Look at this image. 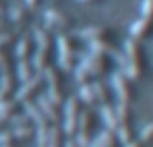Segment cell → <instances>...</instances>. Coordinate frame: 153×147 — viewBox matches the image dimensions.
<instances>
[{"instance_id": "cell-1", "label": "cell", "mask_w": 153, "mask_h": 147, "mask_svg": "<svg viewBox=\"0 0 153 147\" xmlns=\"http://www.w3.org/2000/svg\"><path fill=\"white\" fill-rule=\"evenodd\" d=\"M124 55H126V67L124 74L130 80H140L147 74V57L143 51V44L134 38H128L124 44Z\"/></svg>"}, {"instance_id": "cell-2", "label": "cell", "mask_w": 153, "mask_h": 147, "mask_svg": "<svg viewBox=\"0 0 153 147\" xmlns=\"http://www.w3.org/2000/svg\"><path fill=\"white\" fill-rule=\"evenodd\" d=\"M44 84H46V95L51 101H55L59 107H63L67 95H65V72H61L59 65H48L44 72Z\"/></svg>"}, {"instance_id": "cell-3", "label": "cell", "mask_w": 153, "mask_h": 147, "mask_svg": "<svg viewBox=\"0 0 153 147\" xmlns=\"http://www.w3.org/2000/svg\"><path fill=\"white\" fill-rule=\"evenodd\" d=\"M57 46H59V67L61 72L65 74H71L76 69V59H78V49H76V42L69 34L61 32L57 36Z\"/></svg>"}, {"instance_id": "cell-4", "label": "cell", "mask_w": 153, "mask_h": 147, "mask_svg": "<svg viewBox=\"0 0 153 147\" xmlns=\"http://www.w3.org/2000/svg\"><path fill=\"white\" fill-rule=\"evenodd\" d=\"M80 111H82V101L78 99V95L67 97L65 103H63V122H61V128H63L65 137H76L78 134Z\"/></svg>"}, {"instance_id": "cell-5", "label": "cell", "mask_w": 153, "mask_h": 147, "mask_svg": "<svg viewBox=\"0 0 153 147\" xmlns=\"http://www.w3.org/2000/svg\"><path fill=\"white\" fill-rule=\"evenodd\" d=\"M111 88L115 90L117 99L122 103H130L136 99V90H134V80H130L124 72H115L111 74Z\"/></svg>"}, {"instance_id": "cell-6", "label": "cell", "mask_w": 153, "mask_h": 147, "mask_svg": "<svg viewBox=\"0 0 153 147\" xmlns=\"http://www.w3.org/2000/svg\"><path fill=\"white\" fill-rule=\"evenodd\" d=\"M88 49H90V53L103 55L107 59H113L115 63H120L122 67H126V55H124L122 49H117L113 44V40H90L88 42Z\"/></svg>"}, {"instance_id": "cell-7", "label": "cell", "mask_w": 153, "mask_h": 147, "mask_svg": "<svg viewBox=\"0 0 153 147\" xmlns=\"http://www.w3.org/2000/svg\"><path fill=\"white\" fill-rule=\"evenodd\" d=\"M42 86H44V76L42 74H36L34 78H30L27 82H19L17 90H15V99L23 105L25 101H34L40 93H42Z\"/></svg>"}, {"instance_id": "cell-8", "label": "cell", "mask_w": 153, "mask_h": 147, "mask_svg": "<svg viewBox=\"0 0 153 147\" xmlns=\"http://www.w3.org/2000/svg\"><path fill=\"white\" fill-rule=\"evenodd\" d=\"M80 67H84V69L90 74V78H92V80L103 78L105 74H109V72H111V63H109V59H107V57H103V55H94V53H90L88 57H82Z\"/></svg>"}, {"instance_id": "cell-9", "label": "cell", "mask_w": 153, "mask_h": 147, "mask_svg": "<svg viewBox=\"0 0 153 147\" xmlns=\"http://www.w3.org/2000/svg\"><path fill=\"white\" fill-rule=\"evenodd\" d=\"M34 101H36V105L40 107V111L46 116V120H48L51 124H61V122H63V109H61L55 101H51V97H48L46 93H40Z\"/></svg>"}, {"instance_id": "cell-10", "label": "cell", "mask_w": 153, "mask_h": 147, "mask_svg": "<svg viewBox=\"0 0 153 147\" xmlns=\"http://www.w3.org/2000/svg\"><path fill=\"white\" fill-rule=\"evenodd\" d=\"M44 23H46V28L48 30H69L71 25H74V19L67 15V13H63V11H59V9H46L44 11Z\"/></svg>"}, {"instance_id": "cell-11", "label": "cell", "mask_w": 153, "mask_h": 147, "mask_svg": "<svg viewBox=\"0 0 153 147\" xmlns=\"http://www.w3.org/2000/svg\"><path fill=\"white\" fill-rule=\"evenodd\" d=\"M151 36H153V19L140 17L130 25V38L143 42V40H149Z\"/></svg>"}, {"instance_id": "cell-12", "label": "cell", "mask_w": 153, "mask_h": 147, "mask_svg": "<svg viewBox=\"0 0 153 147\" xmlns=\"http://www.w3.org/2000/svg\"><path fill=\"white\" fill-rule=\"evenodd\" d=\"M78 36L86 42H90V40H111L113 32L105 25H88V28H82L78 32Z\"/></svg>"}, {"instance_id": "cell-13", "label": "cell", "mask_w": 153, "mask_h": 147, "mask_svg": "<svg viewBox=\"0 0 153 147\" xmlns=\"http://www.w3.org/2000/svg\"><path fill=\"white\" fill-rule=\"evenodd\" d=\"M23 111L30 116V120H32V124H34L36 128H48V126H51V122H48L46 116L40 111V107L36 105V101H25V103H23Z\"/></svg>"}, {"instance_id": "cell-14", "label": "cell", "mask_w": 153, "mask_h": 147, "mask_svg": "<svg viewBox=\"0 0 153 147\" xmlns=\"http://www.w3.org/2000/svg\"><path fill=\"white\" fill-rule=\"evenodd\" d=\"M32 65H34L36 74H42L48 65H53V51H48V49H34Z\"/></svg>"}, {"instance_id": "cell-15", "label": "cell", "mask_w": 153, "mask_h": 147, "mask_svg": "<svg viewBox=\"0 0 153 147\" xmlns=\"http://www.w3.org/2000/svg\"><path fill=\"white\" fill-rule=\"evenodd\" d=\"M17 111H21V103H19L15 97L0 101V126L9 124V120H11Z\"/></svg>"}, {"instance_id": "cell-16", "label": "cell", "mask_w": 153, "mask_h": 147, "mask_svg": "<svg viewBox=\"0 0 153 147\" xmlns=\"http://www.w3.org/2000/svg\"><path fill=\"white\" fill-rule=\"evenodd\" d=\"M9 19L17 28H27V23L32 21V9H27V7H13L11 13H9Z\"/></svg>"}, {"instance_id": "cell-17", "label": "cell", "mask_w": 153, "mask_h": 147, "mask_svg": "<svg viewBox=\"0 0 153 147\" xmlns=\"http://www.w3.org/2000/svg\"><path fill=\"white\" fill-rule=\"evenodd\" d=\"M34 44H36V49H48V51H53V46H55L53 32L48 28H36L34 30Z\"/></svg>"}, {"instance_id": "cell-18", "label": "cell", "mask_w": 153, "mask_h": 147, "mask_svg": "<svg viewBox=\"0 0 153 147\" xmlns=\"http://www.w3.org/2000/svg\"><path fill=\"white\" fill-rule=\"evenodd\" d=\"M34 49H36L34 40H32L30 36H21V38L17 40V44H15V57H17V61H19V59H32Z\"/></svg>"}, {"instance_id": "cell-19", "label": "cell", "mask_w": 153, "mask_h": 147, "mask_svg": "<svg viewBox=\"0 0 153 147\" xmlns=\"http://www.w3.org/2000/svg\"><path fill=\"white\" fill-rule=\"evenodd\" d=\"M101 118H103V122H105V126L109 128V130H117L120 128V120H117V111H115V105H111V103H105V105H101Z\"/></svg>"}, {"instance_id": "cell-20", "label": "cell", "mask_w": 153, "mask_h": 147, "mask_svg": "<svg viewBox=\"0 0 153 147\" xmlns=\"http://www.w3.org/2000/svg\"><path fill=\"white\" fill-rule=\"evenodd\" d=\"M90 147H120V141H117V134L109 128H105L103 132L97 134V139H92Z\"/></svg>"}, {"instance_id": "cell-21", "label": "cell", "mask_w": 153, "mask_h": 147, "mask_svg": "<svg viewBox=\"0 0 153 147\" xmlns=\"http://www.w3.org/2000/svg\"><path fill=\"white\" fill-rule=\"evenodd\" d=\"M15 76L19 82H27L30 78L36 76V69L32 65V59H19L17 65H15Z\"/></svg>"}, {"instance_id": "cell-22", "label": "cell", "mask_w": 153, "mask_h": 147, "mask_svg": "<svg viewBox=\"0 0 153 147\" xmlns=\"http://www.w3.org/2000/svg\"><path fill=\"white\" fill-rule=\"evenodd\" d=\"M92 90H94V97H97V105L111 103V90H109V86H107L101 78L92 80Z\"/></svg>"}, {"instance_id": "cell-23", "label": "cell", "mask_w": 153, "mask_h": 147, "mask_svg": "<svg viewBox=\"0 0 153 147\" xmlns=\"http://www.w3.org/2000/svg\"><path fill=\"white\" fill-rule=\"evenodd\" d=\"M46 147H65V132H63L61 124H51Z\"/></svg>"}, {"instance_id": "cell-24", "label": "cell", "mask_w": 153, "mask_h": 147, "mask_svg": "<svg viewBox=\"0 0 153 147\" xmlns=\"http://www.w3.org/2000/svg\"><path fill=\"white\" fill-rule=\"evenodd\" d=\"M78 99H80L82 105H86V107L97 105V97H94V90H92V82L80 84V88H78Z\"/></svg>"}, {"instance_id": "cell-25", "label": "cell", "mask_w": 153, "mask_h": 147, "mask_svg": "<svg viewBox=\"0 0 153 147\" xmlns=\"http://www.w3.org/2000/svg\"><path fill=\"white\" fill-rule=\"evenodd\" d=\"M92 126H94V116L90 109H82L80 111V120H78V132L82 134H92Z\"/></svg>"}, {"instance_id": "cell-26", "label": "cell", "mask_w": 153, "mask_h": 147, "mask_svg": "<svg viewBox=\"0 0 153 147\" xmlns=\"http://www.w3.org/2000/svg\"><path fill=\"white\" fill-rule=\"evenodd\" d=\"M13 137L15 141H32L36 139V126L34 124H23V126H13Z\"/></svg>"}, {"instance_id": "cell-27", "label": "cell", "mask_w": 153, "mask_h": 147, "mask_svg": "<svg viewBox=\"0 0 153 147\" xmlns=\"http://www.w3.org/2000/svg\"><path fill=\"white\" fill-rule=\"evenodd\" d=\"M17 86H19V80H17L15 72H9V74H0V88H2V90H7L9 95H13V97H15V90H17Z\"/></svg>"}, {"instance_id": "cell-28", "label": "cell", "mask_w": 153, "mask_h": 147, "mask_svg": "<svg viewBox=\"0 0 153 147\" xmlns=\"http://www.w3.org/2000/svg\"><path fill=\"white\" fill-rule=\"evenodd\" d=\"M115 111H117L120 126H128V124H132V105H130V103H122V101H120V105L115 107Z\"/></svg>"}, {"instance_id": "cell-29", "label": "cell", "mask_w": 153, "mask_h": 147, "mask_svg": "<svg viewBox=\"0 0 153 147\" xmlns=\"http://www.w3.org/2000/svg\"><path fill=\"white\" fill-rule=\"evenodd\" d=\"M19 40V30H7V32H0V51H4L7 46L15 44Z\"/></svg>"}, {"instance_id": "cell-30", "label": "cell", "mask_w": 153, "mask_h": 147, "mask_svg": "<svg viewBox=\"0 0 153 147\" xmlns=\"http://www.w3.org/2000/svg\"><path fill=\"white\" fill-rule=\"evenodd\" d=\"M115 134H117V141H120L122 145L134 141V128H132V124H128V126H120V128L115 130Z\"/></svg>"}, {"instance_id": "cell-31", "label": "cell", "mask_w": 153, "mask_h": 147, "mask_svg": "<svg viewBox=\"0 0 153 147\" xmlns=\"http://www.w3.org/2000/svg\"><path fill=\"white\" fill-rule=\"evenodd\" d=\"M138 141H140L143 145H151V143H153V122H149V124H145V126L140 128Z\"/></svg>"}, {"instance_id": "cell-32", "label": "cell", "mask_w": 153, "mask_h": 147, "mask_svg": "<svg viewBox=\"0 0 153 147\" xmlns=\"http://www.w3.org/2000/svg\"><path fill=\"white\" fill-rule=\"evenodd\" d=\"M9 72H15V63L4 51H0V74H9Z\"/></svg>"}, {"instance_id": "cell-33", "label": "cell", "mask_w": 153, "mask_h": 147, "mask_svg": "<svg viewBox=\"0 0 153 147\" xmlns=\"http://www.w3.org/2000/svg\"><path fill=\"white\" fill-rule=\"evenodd\" d=\"M7 145H17L15 137H13V130L11 128H0V147H7Z\"/></svg>"}, {"instance_id": "cell-34", "label": "cell", "mask_w": 153, "mask_h": 147, "mask_svg": "<svg viewBox=\"0 0 153 147\" xmlns=\"http://www.w3.org/2000/svg\"><path fill=\"white\" fill-rule=\"evenodd\" d=\"M9 124H11V126H23V124H32V120H30V116H27L25 111H17V113L9 120Z\"/></svg>"}, {"instance_id": "cell-35", "label": "cell", "mask_w": 153, "mask_h": 147, "mask_svg": "<svg viewBox=\"0 0 153 147\" xmlns=\"http://www.w3.org/2000/svg\"><path fill=\"white\" fill-rule=\"evenodd\" d=\"M140 13L147 19H153V0H143L140 2Z\"/></svg>"}, {"instance_id": "cell-36", "label": "cell", "mask_w": 153, "mask_h": 147, "mask_svg": "<svg viewBox=\"0 0 153 147\" xmlns=\"http://www.w3.org/2000/svg\"><path fill=\"white\" fill-rule=\"evenodd\" d=\"M74 139H76V143H78L80 147H90V143H92V134H82V132H78Z\"/></svg>"}, {"instance_id": "cell-37", "label": "cell", "mask_w": 153, "mask_h": 147, "mask_svg": "<svg viewBox=\"0 0 153 147\" xmlns=\"http://www.w3.org/2000/svg\"><path fill=\"white\" fill-rule=\"evenodd\" d=\"M122 147H145L138 139H134V141H130V143H126V145H122Z\"/></svg>"}, {"instance_id": "cell-38", "label": "cell", "mask_w": 153, "mask_h": 147, "mask_svg": "<svg viewBox=\"0 0 153 147\" xmlns=\"http://www.w3.org/2000/svg\"><path fill=\"white\" fill-rule=\"evenodd\" d=\"M65 147H80V145L76 143V139H74V137H69V139L65 141Z\"/></svg>"}, {"instance_id": "cell-39", "label": "cell", "mask_w": 153, "mask_h": 147, "mask_svg": "<svg viewBox=\"0 0 153 147\" xmlns=\"http://www.w3.org/2000/svg\"><path fill=\"white\" fill-rule=\"evenodd\" d=\"M38 2H40V0H25V4H27V9H32V11H34V9L38 7Z\"/></svg>"}, {"instance_id": "cell-40", "label": "cell", "mask_w": 153, "mask_h": 147, "mask_svg": "<svg viewBox=\"0 0 153 147\" xmlns=\"http://www.w3.org/2000/svg\"><path fill=\"white\" fill-rule=\"evenodd\" d=\"M9 25H11V23H7V21H2V17H0V32H7V30H11Z\"/></svg>"}, {"instance_id": "cell-41", "label": "cell", "mask_w": 153, "mask_h": 147, "mask_svg": "<svg viewBox=\"0 0 153 147\" xmlns=\"http://www.w3.org/2000/svg\"><path fill=\"white\" fill-rule=\"evenodd\" d=\"M13 95H9L7 90H2V88H0V101H4V99H11Z\"/></svg>"}, {"instance_id": "cell-42", "label": "cell", "mask_w": 153, "mask_h": 147, "mask_svg": "<svg viewBox=\"0 0 153 147\" xmlns=\"http://www.w3.org/2000/svg\"><path fill=\"white\" fill-rule=\"evenodd\" d=\"M78 2H82V4H97V2H101V0H78Z\"/></svg>"}, {"instance_id": "cell-43", "label": "cell", "mask_w": 153, "mask_h": 147, "mask_svg": "<svg viewBox=\"0 0 153 147\" xmlns=\"http://www.w3.org/2000/svg\"><path fill=\"white\" fill-rule=\"evenodd\" d=\"M4 15V4H2V0H0V17Z\"/></svg>"}, {"instance_id": "cell-44", "label": "cell", "mask_w": 153, "mask_h": 147, "mask_svg": "<svg viewBox=\"0 0 153 147\" xmlns=\"http://www.w3.org/2000/svg\"><path fill=\"white\" fill-rule=\"evenodd\" d=\"M38 147H42V145H38Z\"/></svg>"}, {"instance_id": "cell-45", "label": "cell", "mask_w": 153, "mask_h": 147, "mask_svg": "<svg viewBox=\"0 0 153 147\" xmlns=\"http://www.w3.org/2000/svg\"><path fill=\"white\" fill-rule=\"evenodd\" d=\"M0 128H2V126H0Z\"/></svg>"}]
</instances>
